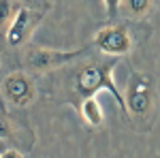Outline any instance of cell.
I'll list each match as a JSON object with an SVG mask.
<instances>
[{"label":"cell","mask_w":160,"mask_h":158,"mask_svg":"<svg viewBox=\"0 0 160 158\" xmlns=\"http://www.w3.org/2000/svg\"><path fill=\"white\" fill-rule=\"evenodd\" d=\"M120 58H111V60H94L88 62L86 66L77 73V79H75V92L81 98H96L100 90H107L113 100L118 103V107L122 109V113L126 115L128 109H126V98L122 96V92L118 90V85L113 81V71L118 66Z\"/></svg>","instance_id":"obj_1"},{"label":"cell","mask_w":160,"mask_h":158,"mask_svg":"<svg viewBox=\"0 0 160 158\" xmlns=\"http://www.w3.org/2000/svg\"><path fill=\"white\" fill-rule=\"evenodd\" d=\"M32 26H34V19H32L30 9L28 7L17 9L11 19V24H9V28H7V43L11 47L24 45L28 41V37H30V32H32Z\"/></svg>","instance_id":"obj_6"},{"label":"cell","mask_w":160,"mask_h":158,"mask_svg":"<svg viewBox=\"0 0 160 158\" xmlns=\"http://www.w3.org/2000/svg\"><path fill=\"white\" fill-rule=\"evenodd\" d=\"M22 2H26V4H32V2H34V0H22Z\"/></svg>","instance_id":"obj_13"},{"label":"cell","mask_w":160,"mask_h":158,"mask_svg":"<svg viewBox=\"0 0 160 158\" xmlns=\"http://www.w3.org/2000/svg\"><path fill=\"white\" fill-rule=\"evenodd\" d=\"M152 107V77L143 73H135L128 81L126 90V109L132 115L143 118Z\"/></svg>","instance_id":"obj_2"},{"label":"cell","mask_w":160,"mask_h":158,"mask_svg":"<svg viewBox=\"0 0 160 158\" xmlns=\"http://www.w3.org/2000/svg\"><path fill=\"white\" fill-rule=\"evenodd\" d=\"M94 45L111 58H122L132 49V41L122 26H107L100 28L94 37Z\"/></svg>","instance_id":"obj_4"},{"label":"cell","mask_w":160,"mask_h":158,"mask_svg":"<svg viewBox=\"0 0 160 158\" xmlns=\"http://www.w3.org/2000/svg\"><path fill=\"white\" fill-rule=\"evenodd\" d=\"M124 7L128 9V13L132 15V17H143V15H148L149 7H152V0H122Z\"/></svg>","instance_id":"obj_8"},{"label":"cell","mask_w":160,"mask_h":158,"mask_svg":"<svg viewBox=\"0 0 160 158\" xmlns=\"http://www.w3.org/2000/svg\"><path fill=\"white\" fill-rule=\"evenodd\" d=\"M0 158H24L17 150H7V152H2L0 154Z\"/></svg>","instance_id":"obj_12"},{"label":"cell","mask_w":160,"mask_h":158,"mask_svg":"<svg viewBox=\"0 0 160 158\" xmlns=\"http://www.w3.org/2000/svg\"><path fill=\"white\" fill-rule=\"evenodd\" d=\"M2 96L15 107H26L34 100V84L26 73H11L2 81Z\"/></svg>","instance_id":"obj_5"},{"label":"cell","mask_w":160,"mask_h":158,"mask_svg":"<svg viewBox=\"0 0 160 158\" xmlns=\"http://www.w3.org/2000/svg\"><path fill=\"white\" fill-rule=\"evenodd\" d=\"M86 54V47L83 49H75V51H62V49H30L28 56H26V62L32 71H38V73H45V71H51V69H58V66H64L68 62H75L79 56Z\"/></svg>","instance_id":"obj_3"},{"label":"cell","mask_w":160,"mask_h":158,"mask_svg":"<svg viewBox=\"0 0 160 158\" xmlns=\"http://www.w3.org/2000/svg\"><path fill=\"white\" fill-rule=\"evenodd\" d=\"M81 115L90 126H100L105 122V113H102L100 103L96 98H83L81 100Z\"/></svg>","instance_id":"obj_7"},{"label":"cell","mask_w":160,"mask_h":158,"mask_svg":"<svg viewBox=\"0 0 160 158\" xmlns=\"http://www.w3.org/2000/svg\"><path fill=\"white\" fill-rule=\"evenodd\" d=\"M13 15V0H0V28H9Z\"/></svg>","instance_id":"obj_9"},{"label":"cell","mask_w":160,"mask_h":158,"mask_svg":"<svg viewBox=\"0 0 160 158\" xmlns=\"http://www.w3.org/2000/svg\"><path fill=\"white\" fill-rule=\"evenodd\" d=\"M11 137V122L4 115H0V139H9Z\"/></svg>","instance_id":"obj_11"},{"label":"cell","mask_w":160,"mask_h":158,"mask_svg":"<svg viewBox=\"0 0 160 158\" xmlns=\"http://www.w3.org/2000/svg\"><path fill=\"white\" fill-rule=\"evenodd\" d=\"M105 2V9H107V15L109 17H115L118 11H120V4H122V0H102Z\"/></svg>","instance_id":"obj_10"}]
</instances>
